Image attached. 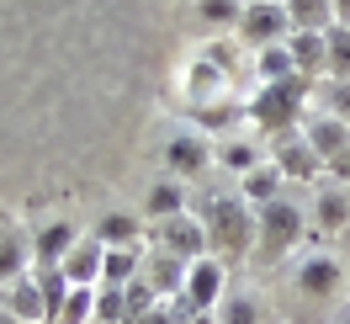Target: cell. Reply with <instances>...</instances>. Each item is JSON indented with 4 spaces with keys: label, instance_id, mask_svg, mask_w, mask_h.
<instances>
[{
    "label": "cell",
    "instance_id": "1",
    "mask_svg": "<svg viewBox=\"0 0 350 324\" xmlns=\"http://www.w3.org/2000/svg\"><path fill=\"white\" fill-rule=\"evenodd\" d=\"M207 234H213V245H218V250H244V245H250V229H255V223H250V213H244L239 202H234V197H213V208H207Z\"/></svg>",
    "mask_w": 350,
    "mask_h": 324
},
{
    "label": "cell",
    "instance_id": "2",
    "mask_svg": "<svg viewBox=\"0 0 350 324\" xmlns=\"http://www.w3.org/2000/svg\"><path fill=\"white\" fill-rule=\"evenodd\" d=\"M297 229H303L297 208H286V202H265V208H260V250H265V260L282 256Z\"/></svg>",
    "mask_w": 350,
    "mask_h": 324
},
{
    "label": "cell",
    "instance_id": "3",
    "mask_svg": "<svg viewBox=\"0 0 350 324\" xmlns=\"http://www.w3.org/2000/svg\"><path fill=\"white\" fill-rule=\"evenodd\" d=\"M107 271V250H101V239H85V245H75L64 256V277L69 287H90V282Z\"/></svg>",
    "mask_w": 350,
    "mask_h": 324
},
{
    "label": "cell",
    "instance_id": "4",
    "mask_svg": "<svg viewBox=\"0 0 350 324\" xmlns=\"http://www.w3.org/2000/svg\"><path fill=\"white\" fill-rule=\"evenodd\" d=\"M303 90H308L303 80H276V86H271L260 101H255V117H265V123H276V128H282L286 112H292V101H297Z\"/></svg>",
    "mask_w": 350,
    "mask_h": 324
},
{
    "label": "cell",
    "instance_id": "5",
    "mask_svg": "<svg viewBox=\"0 0 350 324\" xmlns=\"http://www.w3.org/2000/svg\"><path fill=\"white\" fill-rule=\"evenodd\" d=\"M218 292H223V266H218V260H197V266H191V287H186V298L197 303V308H213Z\"/></svg>",
    "mask_w": 350,
    "mask_h": 324
},
{
    "label": "cell",
    "instance_id": "6",
    "mask_svg": "<svg viewBox=\"0 0 350 324\" xmlns=\"http://www.w3.org/2000/svg\"><path fill=\"white\" fill-rule=\"evenodd\" d=\"M334 282H340V260H329V256H308L303 260V292L308 298H329Z\"/></svg>",
    "mask_w": 350,
    "mask_h": 324
},
{
    "label": "cell",
    "instance_id": "7",
    "mask_svg": "<svg viewBox=\"0 0 350 324\" xmlns=\"http://www.w3.org/2000/svg\"><path fill=\"white\" fill-rule=\"evenodd\" d=\"M282 175H297V181L319 175V149L313 144H282Z\"/></svg>",
    "mask_w": 350,
    "mask_h": 324
},
{
    "label": "cell",
    "instance_id": "8",
    "mask_svg": "<svg viewBox=\"0 0 350 324\" xmlns=\"http://www.w3.org/2000/svg\"><path fill=\"white\" fill-rule=\"evenodd\" d=\"M165 239H170V250H175V256H186V260H197V256H202V229L191 223V218H170Z\"/></svg>",
    "mask_w": 350,
    "mask_h": 324
},
{
    "label": "cell",
    "instance_id": "9",
    "mask_svg": "<svg viewBox=\"0 0 350 324\" xmlns=\"http://www.w3.org/2000/svg\"><path fill=\"white\" fill-rule=\"evenodd\" d=\"M11 314L16 319H38V314H48V298L38 282H16V292H11Z\"/></svg>",
    "mask_w": 350,
    "mask_h": 324
},
{
    "label": "cell",
    "instance_id": "10",
    "mask_svg": "<svg viewBox=\"0 0 350 324\" xmlns=\"http://www.w3.org/2000/svg\"><path fill=\"white\" fill-rule=\"evenodd\" d=\"M85 314H96V292L90 287H69V298L53 314V324H85Z\"/></svg>",
    "mask_w": 350,
    "mask_h": 324
},
{
    "label": "cell",
    "instance_id": "11",
    "mask_svg": "<svg viewBox=\"0 0 350 324\" xmlns=\"http://www.w3.org/2000/svg\"><path fill=\"white\" fill-rule=\"evenodd\" d=\"M286 11H276V5H255L250 16H244V27H250V38H271V32H282Z\"/></svg>",
    "mask_w": 350,
    "mask_h": 324
},
{
    "label": "cell",
    "instance_id": "12",
    "mask_svg": "<svg viewBox=\"0 0 350 324\" xmlns=\"http://www.w3.org/2000/svg\"><path fill=\"white\" fill-rule=\"evenodd\" d=\"M308 144H313L319 154H329V160H334V154H345V133H340V123H313Z\"/></svg>",
    "mask_w": 350,
    "mask_h": 324
},
{
    "label": "cell",
    "instance_id": "13",
    "mask_svg": "<svg viewBox=\"0 0 350 324\" xmlns=\"http://www.w3.org/2000/svg\"><path fill=\"white\" fill-rule=\"evenodd\" d=\"M202 144H191V138H180V144H170V165L175 171H202Z\"/></svg>",
    "mask_w": 350,
    "mask_h": 324
},
{
    "label": "cell",
    "instance_id": "14",
    "mask_svg": "<svg viewBox=\"0 0 350 324\" xmlns=\"http://www.w3.org/2000/svg\"><path fill=\"white\" fill-rule=\"evenodd\" d=\"M271 192H276V171H250L244 175V197H260L265 202Z\"/></svg>",
    "mask_w": 350,
    "mask_h": 324
},
{
    "label": "cell",
    "instance_id": "15",
    "mask_svg": "<svg viewBox=\"0 0 350 324\" xmlns=\"http://www.w3.org/2000/svg\"><path fill=\"white\" fill-rule=\"evenodd\" d=\"M64 245H69V229H48V234L38 239V256H43V260H53V266H59V260H64V256H59Z\"/></svg>",
    "mask_w": 350,
    "mask_h": 324
},
{
    "label": "cell",
    "instance_id": "16",
    "mask_svg": "<svg viewBox=\"0 0 350 324\" xmlns=\"http://www.w3.org/2000/svg\"><path fill=\"white\" fill-rule=\"evenodd\" d=\"M149 208L159 218H180V192H175V186H159V192L149 197Z\"/></svg>",
    "mask_w": 350,
    "mask_h": 324
},
{
    "label": "cell",
    "instance_id": "17",
    "mask_svg": "<svg viewBox=\"0 0 350 324\" xmlns=\"http://www.w3.org/2000/svg\"><path fill=\"white\" fill-rule=\"evenodd\" d=\"M133 266H138V250H107V277L111 282H122Z\"/></svg>",
    "mask_w": 350,
    "mask_h": 324
},
{
    "label": "cell",
    "instance_id": "18",
    "mask_svg": "<svg viewBox=\"0 0 350 324\" xmlns=\"http://www.w3.org/2000/svg\"><path fill=\"white\" fill-rule=\"evenodd\" d=\"M319 218H324V229H340V223L350 218L345 197H324V202H319Z\"/></svg>",
    "mask_w": 350,
    "mask_h": 324
},
{
    "label": "cell",
    "instance_id": "19",
    "mask_svg": "<svg viewBox=\"0 0 350 324\" xmlns=\"http://www.w3.org/2000/svg\"><path fill=\"white\" fill-rule=\"evenodd\" d=\"M133 234H138V218H128V213H117V218L101 223V239H133Z\"/></svg>",
    "mask_w": 350,
    "mask_h": 324
},
{
    "label": "cell",
    "instance_id": "20",
    "mask_svg": "<svg viewBox=\"0 0 350 324\" xmlns=\"http://www.w3.org/2000/svg\"><path fill=\"white\" fill-rule=\"evenodd\" d=\"M16 271H22V245L0 239V277H16Z\"/></svg>",
    "mask_w": 350,
    "mask_h": 324
},
{
    "label": "cell",
    "instance_id": "21",
    "mask_svg": "<svg viewBox=\"0 0 350 324\" xmlns=\"http://www.w3.org/2000/svg\"><path fill=\"white\" fill-rule=\"evenodd\" d=\"M223 319H228V324H255V303H250V298H228Z\"/></svg>",
    "mask_w": 350,
    "mask_h": 324
},
{
    "label": "cell",
    "instance_id": "22",
    "mask_svg": "<svg viewBox=\"0 0 350 324\" xmlns=\"http://www.w3.org/2000/svg\"><path fill=\"white\" fill-rule=\"evenodd\" d=\"M292 16H297V22H319L324 5H319V0H292Z\"/></svg>",
    "mask_w": 350,
    "mask_h": 324
},
{
    "label": "cell",
    "instance_id": "23",
    "mask_svg": "<svg viewBox=\"0 0 350 324\" xmlns=\"http://www.w3.org/2000/svg\"><path fill=\"white\" fill-rule=\"evenodd\" d=\"M292 59H297V64H313V59H319V38H297Z\"/></svg>",
    "mask_w": 350,
    "mask_h": 324
},
{
    "label": "cell",
    "instance_id": "24",
    "mask_svg": "<svg viewBox=\"0 0 350 324\" xmlns=\"http://www.w3.org/2000/svg\"><path fill=\"white\" fill-rule=\"evenodd\" d=\"M329 165H334V175H340V181H350V149H345V154H334Z\"/></svg>",
    "mask_w": 350,
    "mask_h": 324
},
{
    "label": "cell",
    "instance_id": "25",
    "mask_svg": "<svg viewBox=\"0 0 350 324\" xmlns=\"http://www.w3.org/2000/svg\"><path fill=\"white\" fill-rule=\"evenodd\" d=\"M207 16H218V22H223V16H234V5H228V0H207Z\"/></svg>",
    "mask_w": 350,
    "mask_h": 324
},
{
    "label": "cell",
    "instance_id": "26",
    "mask_svg": "<svg viewBox=\"0 0 350 324\" xmlns=\"http://www.w3.org/2000/svg\"><path fill=\"white\" fill-rule=\"evenodd\" d=\"M191 324H218V319H207V314H197V319H191Z\"/></svg>",
    "mask_w": 350,
    "mask_h": 324
}]
</instances>
